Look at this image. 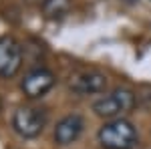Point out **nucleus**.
<instances>
[{
    "mask_svg": "<svg viewBox=\"0 0 151 149\" xmlns=\"http://www.w3.org/2000/svg\"><path fill=\"white\" fill-rule=\"evenodd\" d=\"M22 65V46L12 36L0 38V77H14Z\"/></svg>",
    "mask_w": 151,
    "mask_h": 149,
    "instance_id": "nucleus-6",
    "label": "nucleus"
},
{
    "mask_svg": "<svg viewBox=\"0 0 151 149\" xmlns=\"http://www.w3.org/2000/svg\"><path fill=\"white\" fill-rule=\"evenodd\" d=\"M135 93L127 89V87H117L111 93H105L103 97H99L97 101H93V111L99 117L105 119H121L125 113H129L135 107Z\"/></svg>",
    "mask_w": 151,
    "mask_h": 149,
    "instance_id": "nucleus-2",
    "label": "nucleus"
},
{
    "mask_svg": "<svg viewBox=\"0 0 151 149\" xmlns=\"http://www.w3.org/2000/svg\"><path fill=\"white\" fill-rule=\"evenodd\" d=\"M70 10V0H45L42 2V12L47 18H63Z\"/></svg>",
    "mask_w": 151,
    "mask_h": 149,
    "instance_id": "nucleus-8",
    "label": "nucleus"
},
{
    "mask_svg": "<svg viewBox=\"0 0 151 149\" xmlns=\"http://www.w3.org/2000/svg\"><path fill=\"white\" fill-rule=\"evenodd\" d=\"M48 115L40 107H20L14 111L12 117V129L24 139L38 137L47 127Z\"/></svg>",
    "mask_w": 151,
    "mask_h": 149,
    "instance_id": "nucleus-3",
    "label": "nucleus"
},
{
    "mask_svg": "<svg viewBox=\"0 0 151 149\" xmlns=\"http://www.w3.org/2000/svg\"><path fill=\"white\" fill-rule=\"evenodd\" d=\"M83 129H85V121L79 113H70L67 117H63L55 127V141L57 145H70L81 137Z\"/></svg>",
    "mask_w": 151,
    "mask_h": 149,
    "instance_id": "nucleus-7",
    "label": "nucleus"
},
{
    "mask_svg": "<svg viewBox=\"0 0 151 149\" xmlns=\"http://www.w3.org/2000/svg\"><path fill=\"white\" fill-rule=\"evenodd\" d=\"M99 143L103 149H133L137 145V129L127 119L107 121L99 129Z\"/></svg>",
    "mask_w": 151,
    "mask_h": 149,
    "instance_id": "nucleus-1",
    "label": "nucleus"
},
{
    "mask_svg": "<svg viewBox=\"0 0 151 149\" xmlns=\"http://www.w3.org/2000/svg\"><path fill=\"white\" fill-rule=\"evenodd\" d=\"M55 83H57V79H55L52 71L45 69V67H36V69L28 71L24 75L22 83H20V89H22V93L28 99H38V97L47 95L55 87Z\"/></svg>",
    "mask_w": 151,
    "mask_h": 149,
    "instance_id": "nucleus-4",
    "label": "nucleus"
},
{
    "mask_svg": "<svg viewBox=\"0 0 151 149\" xmlns=\"http://www.w3.org/2000/svg\"><path fill=\"white\" fill-rule=\"evenodd\" d=\"M107 87V77L101 71H79L75 75H70L69 79V89L77 95H97L103 93Z\"/></svg>",
    "mask_w": 151,
    "mask_h": 149,
    "instance_id": "nucleus-5",
    "label": "nucleus"
},
{
    "mask_svg": "<svg viewBox=\"0 0 151 149\" xmlns=\"http://www.w3.org/2000/svg\"><path fill=\"white\" fill-rule=\"evenodd\" d=\"M0 109H2V101H0Z\"/></svg>",
    "mask_w": 151,
    "mask_h": 149,
    "instance_id": "nucleus-9",
    "label": "nucleus"
}]
</instances>
